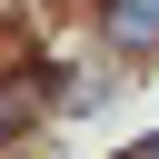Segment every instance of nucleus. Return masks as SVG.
Segmentation results:
<instances>
[{"instance_id": "nucleus-1", "label": "nucleus", "mask_w": 159, "mask_h": 159, "mask_svg": "<svg viewBox=\"0 0 159 159\" xmlns=\"http://www.w3.org/2000/svg\"><path fill=\"white\" fill-rule=\"evenodd\" d=\"M109 50H159V0H99Z\"/></svg>"}, {"instance_id": "nucleus-2", "label": "nucleus", "mask_w": 159, "mask_h": 159, "mask_svg": "<svg viewBox=\"0 0 159 159\" xmlns=\"http://www.w3.org/2000/svg\"><path fill=\"white\" fill-rule=\"evenodd\" d=\"M20 129H30V89H10V80H0V139H20Z\"/></svg>"}, {"instance_id": "nucleus-3", "label": "nucleus", "mask_w": 159, "mask_h": 159, "mask_svg": "<svg viewBox=\"0 0 159 159\" xmlns=\"http://www.w3.org/2000/svg\"><path fill=\"white\" fill-rule=\"evenodd\" d=\"M129 159H159V139H149V149H129Z\"/></svg>"}]
</instances>
